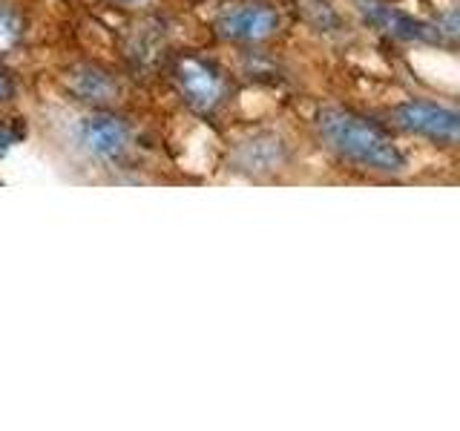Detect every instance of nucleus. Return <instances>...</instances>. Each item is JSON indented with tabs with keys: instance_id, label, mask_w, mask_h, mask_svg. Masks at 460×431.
I'll return each mask as SVG.
<instances>
[{
	"instance_id": "nucleus-1",
	"label": "nucleus",
	"mask_w": 460,
	"mask_h": 431,
	"mask_svg": "<svg viewBox=\"0 0 460 431\" xmlns=\"http://www.w3.org/2000/svg\"><path fill=\"white\" fill-rule=\"evenodd\" d=\"M314 127L323 147L357 170L374 172V176H402L409 167L406 153L397 147L394 138L366 115L325 107L316 112Z\"/></svg>"
},
{
	"instance_id": "nucleus-2",
	"label": "nucleus",
	"mask_w": 460,
	"mask_h": 431,
	"mask_svg": "<svg viewBox=\"0 0 460 431\" xmlns=\"http://www.w3.org/2000/svg\"><path fill=\"white\" fill-rule=\"evenodd\" d=\"M392 121L402 133L440 147H455L460 138V112L440 101H402L392 110Z\"/></svg>"
},
{
	"instance_id": "nucleus-3",
	"label": "nucleus",
	"mask_w": 460,
	"mask_h": 431,
	"mask_svg": "<svg viewBox=\"0 0 460 431\" xmlns=\"http://www.w3.org/2000/svg\"><path fill=\"white\" fill-rule=\"evenodd\" d=\"M75 144L95 162H119L133 147V129L124 119L110 112L84 115L75 124Z\"/></svg>"
},
{
	"instance_id": "nucleus-4",
	"label": "nucleus",
	"mask_w": 460,
	"mask_h": 431,
	"mask_svg": "<svg viewBox=\"0 0 460 431\" xmlns=\"http://www.w3.org/2000/svg\"><path fill=\"white\" fill-rule=\"evenodd\" d=\"M354 9L359 14V21L385 38L409 40V43H440L435 23L417 21L414 14L402 12L400 6L388 4V0H354Z\"/></svg>"
},
{
	"instance_id": "nucleus-5",
	"label": "nucleus",
	"mask_w": 460,
	"mask_h": 431,
	"mask_svg": "<svg viewBox=\"0 0 460 431\" xmlns=\"http://www.w3.org/2000/svg\"><path fill=\"white\" fill-rule=\"evenodd\" d=\"M216 32L230 43L256 47V43H265L279 32V14L268 4L244 0V4L227 6L219 18H216Z\"/></svg>"
},
{
	"instance_id": "nucleus-6",
	"label": "nucleus",
	"mask_w": 460,
	"mask_h": 431,
	"mask_svg": "<svg viewBox=\"0 0 460 431\" xmlns=\"http://www.w3.org/2000/svg\"><path fill=\"white\" fill-rule=\"evenodd\" d=\"M172 81H176L181 101L196 112H213L227 92L222 72L201 57H181L172 69Z\"/></svg>"
},
{
	"instance_id": "nucleus-7",
	"label": "nucleus",
	"mask_w": 460,
	"mask_h": 431,
	"mask_svg": "<svg viewBox=\"0 0 460 431\" xmlns=\"http://www.w3.org/2000/svg\"><path fill=\"white\" fill-rule=\"evenodd\" d=\"M285 162H288V147H285V141L273 133H256L251 138L239 141L234 158H230L234 170L248 172V176H268V172L282 170Z\"/></svg>"
},
{
	"instance_id": "nucleus-8",
	"label": "nucleus",
	"mask_w": 460,
	"mask_h": 431,
	"mask_svg": "<svg viewBox=\"0 0 460 431\" xmlns=\"http://www.w3.org/2000/svg\"><path fill=\"white\" fill-rule=\"evenodd\" d=\"M64 84L69 95H75L81 104L90 107H107L121 95V84L115 81V75H110L107 69H101L95 64H78L66 69Z\"/></svg>"
},
{
	"instance_id": "nucleus-9",
	"label": "nucleus",
	"mask_w": 460,
	"mask_h": 431,
	"mask_svg": "<svg viewBox=\"0 0 460 431\" xmlns=\"http://www.w3.org/2000/svg\"><path fill=\"white\" fill-rule=\"evenodd\" d=\"M23 23L6 4H0V52H9L21 43Z\"/></svg>"
},
{
	"instance_id": "nucleus-10",
	"label": "nucleus",
	"mask_w": 460,
	"mask_h": 431,
	"mask_svg": "<svg viewBox=\"0 0 460 431\" xmlns=\"http://www.w3.org/2000/svg\"><path fill=\"white\" fill-rule=\"evenodd\" d=\"M14 92H18V84H14V75L12 72L0 64V104H6V101L14 98Z\"/></svg>"
},
{
	"instance_id": "nucleus-11",
	"label": "nucleus",
	"mask_w": 460,
	"mask_h": 431,
	"mask_svg": "<svg viewBox=\"0 0 460 431\" xmlns=\"http://www.w3.org/2000/svg\"><path fill=\"white\" fill-rule=\"evenodd\" d=\"M18 141H21V133H14V129H9L6 124H0V158L18 147Z\"/></svg>"
},
{
	"instance_id": "nucleus-12",
	"label": "nucleus",
	"mask_w": 460,
	"mask_h": 431,
	"mask_svg": "<svg viewBox=\"0 0 460 431\" xmlns=\"http://www.w3.org/2000/svg\"><path fill=\"white\" fill-rule=\"evenodd\" d=\"M129 4H138V0H129Z\"/></svg>"
}]
</instances>
